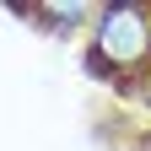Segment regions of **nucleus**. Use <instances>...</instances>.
<instances>
[{
  "instance_id": "f257e3e1",
  "label": "nucleus",
  "mask_w": 151,
  "mask_h": 151,
  "mask_svg": "<svg viewBox=\"0 0 151 151\" xmlns=\"http://www.w3.org/2000/svg\"><path fill=\"white\" fill-rule=\"evenodd\" d=\"M151 65V6H103L97 27H92V49H86V70L97 76H140Z\"/></svg>"
},
{
  "instance_id": "f03ea898",
  "label": "nucleus",
  "mask_w": 151,
  "mask_h": 151,
  "mask_svg": "<svg viewBox=\"0 0 151 151\" xmlns=\"http://www.w3.org/2000/svg\"><path fill=\"white\" fill-rule=\"evenodd\" d=\"M124 86H129V97H135V103H146V108H151V65H146L140 76H129Z\"/></svg>"
},
{
  "instance_id": "7ed1b4c3",
  "label": "nucleus",
  "mask_w": 151,
  "mask_h": 151,
  "mask_svg": "<svg viewBox=\"0 0 151 151\" xmlns=\"http://www.w3.org/2000/svg\"><path fill=\"white\" fill-rule=\"evenodd\" d=\"M135 151H151V135H140V140H135Z\"/></svg>"
}]
</instances>
